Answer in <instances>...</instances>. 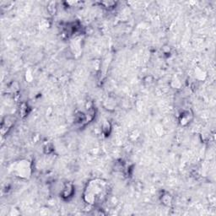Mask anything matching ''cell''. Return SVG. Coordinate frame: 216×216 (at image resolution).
I'll return each instance as SVG.
<instances>
[{"instance_id":"obj_5","label":"cell","mask_w":216,"mask_h":216,"mask_svg":"<svg viewBox=\"0 0 216 216\" xmlns=\"http://www.w3.org/2000/svg\"><path fill=\"white\" fill-rule=\"evenodd\" d=\"M110 131H111V125L108 122H106L103 124V127H102V132H103L104 134L107 135V134H109Z\"/></svg>"},{"instance_id":"obj_2","label":"cell","mask_w":216,"mask_h":216,"mask_svg":"<svg viewBox=\"0 0 216 216\" xmlns=\"http://www.w3.org/2000/svg\"><path fill=\"white\" fill-rule=\"evenodd\" d=\"M62 197L64 199H69V197H72V195L74 194V187L72 184L68 183L65 185V187L63 188V189L61 192Z\"/></svg>"},{"instance_id":"obj_6","label":"cell","mask_w":216,"mask_h":216,"mask_svg":"<svg viewBox=\"0 0 216 216\" xmlns=\"http://www.w3.org/2000/svg\"><path fill=\"white\" fill-rule=\"evenodd\" d=\"M20 113L22 114V116H26V114H27V105H26V104H23L22 105V108H21Z\"/></svg>"},{"instance_id":"obj_4","label":"cell","mask_w":216,"mask_h":216,"mask_svg":"<svg viewBox=\"0 0 216 216\" xmlns=\"http://www.w3.org/2000/svg\"><path fill=\"white\" fill-rule=\"evenodd\" d=\"M190 117L191 115L189 114L188 112H186L182 114L181 116V118H180V122H181V124L182 125H187L189 121H190Z\"/></svg>"},{"instance_id":"obj_3","label":"cell","mask_w":216,"mask_h":216,"mask_svg":"<svg viewBox=\"0 0 216 216\" xmlns=\"http://www.w3.org/2000/svg\"><path fill=\"white\" fill-rule=\"evenodd\" d=\"M161 201H162V203H164L165 205L169 206V205L172 204V196L169 193H165L164 195L161 197Z\"/></svg>"},{"instance_id":"obj_1","label":"cell","mask_w":216,"mask_h":216,"mask_svg":"<svg viewBox=\"0 0 216 216\" xmlns=\"http://www.w3.org/2000/svg\"><path fill=\"white\" fill-rule=\"evenodd\" d=\"M108 187L106 182L101 179H94L87 184L84 192V200L88 204L95 205V203L103 201L106 197Z\"/></svg>"}]
</instances>
